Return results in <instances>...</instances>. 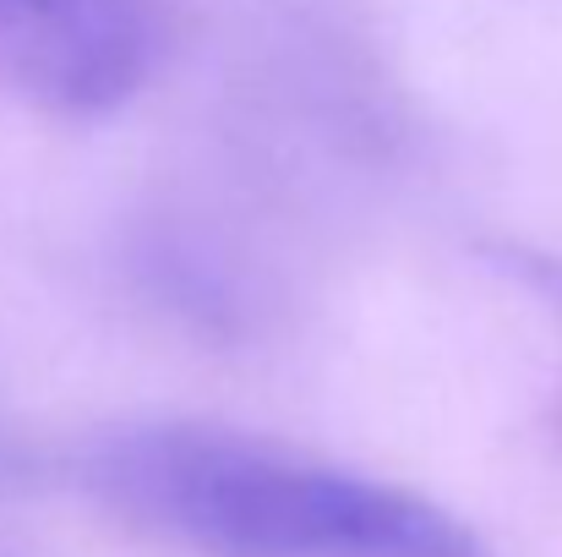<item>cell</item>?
<instances>
[{"instance_id": "obj_1", "label": "cell", "mask_w": 562, "mask_h": 557, "mask_svg": "<svg viewBox=\"0 0 562 557\" xmlns=\"http://www.w3.org/2000/svg\"><path fill=\"white\" fill-rule=\"evenodd\" d=\"M121 525L191 557H497L415 487L218 421H126L77 454Z\"/></svg>"}, {"instance_id": "obj_2", "label": "cell", "mask_w": 562, "mask_h": 557, "mask_svg": "<svg viewBox=\"0 0 562 557\" xmlns=\"http://www.w3.org/2000/svg\"><path fill=\"white\" fill-rule=\"evenodd\" d=\"M165 49L159 0H0V99L93 121L143 93Z\"/></svg>"}, {"instance_id": "obj_3", "label": "cell", "mask_w": 562, "mask_h": 557, "mask_svg": "<svg viewBox=\"0 0 562 557\" xmlns=\"http://www.w3.org/2000/svg\"><path fill=\"white\" fill-rule=\"evenodd\" d=\"M497 263H503L508 274H519V285H525V290H536V296H541V307L562 323V252H541V246H503V252H497Z\"/></svg>"}, {"instance_id": "obj_4", "label": "cell", "mask_w": 562, "mask_h": 557, "mask_svg": "<svg viewBox=\"0 0 562 557\" xmlns=\"http://www.w3.org/2000/svg\"><path fill=\"white\" fill-rule=\"evenodd\" d=\"M27 470H33V465H27V448H22L11 432H0V492L16 487V481H27Z\"/></svg>"}]
</instances>
